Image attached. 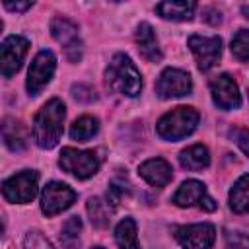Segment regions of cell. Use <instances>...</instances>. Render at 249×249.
I'll use <instances>...</instances> for the list:
<instances>
[{
  "instance_id": "16",
  "label": "cell",
  "mask_w": 249,
  "mask_h": 249,
  "mask_svg": "<svg viewBox=\"0 0 249 249\" xmlns=\"http://www.w3.org/2000/svg\"><path fill=\"white\" fill-rule=\"evenodd\" d=\"M208 196L206 193V187L200 183V181H185L181 183V187L177 189V193L173 195V202L181 208H189V206H195V204H202V200Z\"/></svg>"
},
{
  "instance_id": "9",
  "label": "cell",
  "mask_w": 249,
  "mask_h": 249,
  "mask_svg": "<svg viewBox=\"0 0 249 249\" xmlns=\"http://www.w3.org/2000/svg\"><path fill=\"white\" fill-rule=\"evenodd\" d=\"M189 49L193 51L195 58H196V66L206 72L212 66L218 64L220 56H222V39L212 35V37H204V35H191L189 37Z\"/></svg>"
},
{
  "instance_id": "17",
  "label": "cell",
  "mask_w": 249,
  "mask_h": 249,
  "mask_svg": "<svg viewBox=\"0 0 249 249\" xmlns=\"http://www.w3.org/2000/svg\"><path fill=\"white\" fill-rule=\"evenodd\" d=\"M196 4L195 2H185V0H177V2H160L156 6V12L163 18V19H171V21H187L193 18Z\"/></svg>"
},
{
  "instance_id": "15",
  "label": "cell",
  "mask_w": 249,
  "mask_h": 249,
  "mask_svg": "<svg viewBox=\"0 0 249 249\" xmlns=\"http://www.w3.org/2000/svg\"><path fill=\"white\" fill-rule=\"evenodd\" d=\"M134 41L138 45V53L148 60V62H160L161 60V49L156 39V33L150 23H140L134 31Z\"/></svg>"
},
{
  "instance_id": "2",
  "label": "cell",
  "mask_w": 249,
  "mask_h": 249,
  "mask_svg": "<svg viewBox=\"0 0 249 249\" xmlns=\"http://www.w3.org/2000/svg\"><path fill=\"white\" fill-rule=\"evenodd\" d=\"M105 82L113 91L123 93L126 97H136L142 89L140 72L136 70L134 62L123 53H117L111 58V62L105 70Z\"/></svg>"
},
{
  "instance_id": "1",
  "label": "cell",
  "mask_w": 249,
  "mask_h": 249,
  "mask_svg": "<svg viewBox=\"0 0 249 249\" xmlns=\"http://www.w3.org/2000/svg\"><path fill=\"white\" fill-rule=\"evenodd\" d=\"M66 117L64 103L54 97L47 101L33 119V138L39 148H54L62 136V123Z\"/></svg>"
},
{
  "instance_id": "18",
  "label": "cell",
  "mask_w": 249,
  "mask_h": 249,
  "mask_svg": "<svg viewBox=\"0 0 249 249\" xmlns=\"http://www.w3.org/2000/svg\"><path fill=\"white\" fill-rule=\"evenodd\" d=\"M2 138H4V144L12 152H19L27 144V130L19 121L4 119V123H2Z\"/></svg>"
},
{
  "instance_id": "13",
  "label": "cell",
  "mask_w": 249,
  "mask_h": 249,
  "mask_svg": "<svg viewBox=\"0 0 249 249\" xmlns=\"http://www.w3.org/2000/svg\"><path fill=\"white\" fill-rule=\"evenodd\" d=\"M210 93H212L214 103L220 109L228 111V109H237L241 105V95H239L237 84L228 74H220L210 82Z\"/></svg>"
},
{
  "instance_id": "14",
  "label": "cell",
  "mask_w": 249,
  "mask_h": 249,
  "mask_svg": "<svg viewBox=\"0 0 249 249\" xmlns=\"http://www.w3.org/2000/svg\"><path fill=\"white\" fill-rule=\"evenodd\" d=\"M138 173L142 179H146L152 187H165L171 177H173V169L171 165L163 160V158H152V160H146L140 167H138Z\"/></svg>"
},
{
  "instance_id": "23",
  "label": "cell",
  "mask_w": 249,
  "mask_h": 249,
  "mask_svg": "<svg viewBox=\"0 0 249 249\" xmlns=\"http://www.w3.org/2000/svg\"><path fill=\"white\" fill-rule=\"evenodd\" d=\"M88 214H89V220L95 228H105L111 220V208H109V202L101 200L99 196H93L88 200Z\"/></svg>"
},
{
  "instance_id": "19",
  "label": "cell",
  "mask_w": 249,
  "mask_h": 249,
  "mask_svg": "<svg viewBox=\"0 0 249 249\" xmlns=\"http://www.w3.org/2000/svg\"><path fill=\"white\" fill-rule=\"evenodd\" d=\"M179 163L189 171H200L210 165V154H208L206 146L195 144V146L185 148L179 154Z\"/></svg>"
},
{
  "instance_id": "31",
  "label": "cell",
  "mask_w": 249,
  "mask_h": 249,
  "mask_svg": "<svg viewBox=\"0 0 249 249\" xmlns=\"http://www.w3.org/2000/svg\"><path fill=\"white\" fill-rule=\"evenodd\" d=\"M31 6H33V2H10V0L4 2V8L10 10V12H25Z\"/></svg>"
},
{
  "instance_id": "3",
  "label": "cell",
  "mask_w": 249,
  "mask_h": 249,
  "mask_svg": "<svg viewBox=\"0 0 249 249\" xmlns=\"http://www.w3.org/2000/svg\"><path fill=\"white\" fill-rule=\"evenodd\" d=\"M198 113L193 109V107H187V105H179L175 109H171L169 113H165L158 124H156V130L158 134L163 138V140H169V142H177L185 136H189L196 124H198Z\"/></svg>"
},
{
  "instance_id": "8",
  "label": "cell",
  "mask_w": 249,
  "mask_h": 249,
  "mask_svg": "<svg viewBox=\"0 0 249 249\" xmlns=\"http://www.w3.org/2000/svg\"><path fill=\"white\" fill-rule=\"evenodd\" d=\"M54 68H56L54 54L51 51H39L37 56L33 58L31 66H29V72H27V82H25L27 91L31 95H37L51 82Z\"/></svg>"
},
{
  "instance_id": "21",
  "label": "cell",
  "mask_w": 249,
  "mask_h": 249,
  "mask_svg": "<svg viewBox=\"0 0 249 249\" xmlns=\"http://www.w3.org/2000/svg\"><path fill=\"white\" fill-rule=\"evenodd\" d=\"M115 241L119 249H140L136 239V222L132 218H124L115 228Z\"/></svg>"
},
{
  "instance_id": "33",
  "label": "cell",
  "mask_w": 249,
  "mask_h": 249,
  "mask_svg": "<svg viewBox=\"0 0 249 249\" xmlns=\"http://www.w3.org/2000/svg\"><path fill=\"white\" fill-rule=\"evenodd\" d=\"M91 249H103V247H91Z\"/></svg>"
},
{
  "instance_id": "24",
  "label": "cell",
  "mask_w": 249,
  "mask_h": 249,
  "mask_svg": "<svg viewBox=\"0 0 249 249\" xmlns=\"http://www.w3.org/2000/svg\"><path fill=\"white\" fill-rule=\"evenodd\" d=\"M80 231H82V220L78 216H70L60 231V241L66 249H76L78 239H80Z\"/></svg>"
},
{
  "instance_id": "25",
  "label": "cell",
  "mask_w": 249,
  "mask_h": 249,
  "mask_svg": "<svg viewBox=\"0 0 249 249\" xmlns=\"http://www.w3.org/2000/svg\"><path fill=\"white\" fill-rule=\"evenodd\" d=\"M231 54L239 62L249 60V29H239L231 39Z\"/></svg>"
},
{
  "instance_id": "32",
  "label": "cell",
  "mask_w": 249,
  "mask_h": 249,
  "mask_svg": "<svg viewBox=\"0 0 249 249\" xmlns=\"http://www.w3.org/2000/svg\"><path fill=\"white\" fill-rule=\"evenodd\" d=\"M241 12H243V14H245V18L249 19V6H243V8H241Z\"/></svg>"
},
{
  "instance_id": "5",
  "label": "cell",
  "mask_w": 249,
  "mask_h": 249,
  "mask_svg": "<svg viewBox=\"0 0 249 249\" xmlns=\"http://www.w3.org/2000/svg\"><path fill=\"white\" fill-rule=\"evenodd\" d=\"M49 27H51V35L64 47L66 58L70 62H78L82 58V53H84V47H82V41L78 35V25L74 21H70L68 18L56 16L51 19Z\"/></svg>"
},
{
  "instance_id": "26",
  "label": "cell",
  "mask_w": 249,
  "mask_h": 249,
  "mask_svg": "<svg viewBox=\"0 0 249 249\" xmlns=\"http://www.w3.org/2000/svg\"><path fill=\"white\" fill-rule=\"evenodd\" d=\"M130 191V187H128V183L126 181H123V179H113L111 183H109V189H107V202L111 204V208H117L119 206V202L123 200V196L126 195Z\"/></svg>"
},
{
  "instance_id": "7",
  "label": "cell",
  "mask_w": 249,
  "mask_h": 249,
  "mask_svg": "<svg viewBox=\"0 0 249 249\" xmlns=\"http://www.w3.org/2000/svg\"><path fill=\"white\" fill-rule=\"evenodd\" d=\"M27 49H29V41L21 35H10L4 39L0 47V68L4 78H12L21 68Z\"/></svg>"
},
{
  "instance_id": "29",
  "label": "cell",
  "mask_w": 249,
  "mask_h": 249,
  "mask_svg": "<svg viewBox=\"0 0 249 249\" xmlns=\"http://www.w3.org/2000/svg\"><path fill=\"white\" fill-rule=\"evenodd\" d=\"M230 136L233 138V142L241 148V152L245 156H249V130L247 128H241V126H233L230 130Z\"/></svg>"
},
{
  "instance_id": "20",
  "label": "cell",
  "mask_w": 249,
  "mask_h": 249,
  "mask_svg": "<svg viewBox=\"0 0 249 249\" xmlns=\"http://www.w3.org/2000/svg\"><path fill=\"white\" fill-rule=\"evenodd\" d=\"M230 208L237 214L249 212V175H241L230 191Z\"/></svg>"
},
{
  "instance_id": "10",
  "label": "cell",
  "mask_w": 249,
  "mask_h": 249,
  "mask_svg": "<svg viewBox=\"0 0 249 249\" xmlns=\"http://www.w3.org/2000/svg\"><path fill=\"white\" fill-rule=\"evenodd\" d=\"M193 82L189 72L179 70V68H165L158 82H156V93L161 99H171V97H183L191 93Z\"/></svg>"
},
{
  "instance_id": "27",
  "label": "cell",
  "mask_w": 249,
  "mask_h": 249,
  "mask_svg": "<svg viewBox=\"0 0 249 249\" xmlns=\"http://www.w3.org/2000/svg\"><path fill=\"white\" fill-rule=\"evenodd\" d=\"M226 249H249V235L243 231H226Z\"/></svg>"
},
{
  "instance_id": "12",
  "label": "cell",
  "mask_w": 249,
  "mask_h": 249,
  "mask_svg": "<svg viewBox=\"0 0 249 249\" xmlns=\"http://www.w3.org/2000/svg\"><path fill=\"white\" fill-rule=\"evenodd\" d=\"M74 200H76V193L68 185L51 181L41 193V210L47 216H54V214L70 208Z\"/></svg>"
},
{
  "instance_id": "28",
  "label": "cell",
  "mask_w": 249,
  "mask_h": 249,
  "mask_svg": "<svg viewBox=\"0 0 249 249\" xmlns=\"http://www.w3.org/2000/svg\"><path fill=\"white\" fill-rule=\"evenodd\" d=\"M23 249H54L39 231H29L23 239Z\"/></svg>"
},
{
  "instance_id": "6",
  "label": "cell",
  "mask_w": 249,
  "mask_h": 249,
  "mask_svg": "<svg viewBox=\"0 0 249 249\" xmlns=\"http://www.w3.org/2000/svg\"><path fill=\"white\" fill-rule=\"evenodd\" d=\"M58 163L66 173L74 175L76 179H89L99 169V160L93 152H84L76 148H62Z\"/></svg>"
},
{
  "instance_id": "4",
  "label": "cell",
  "mask_w": 249,
  "mask_h": 249,
  "mask_svg": "<svg viewBox=\"0 0 249 249\" xmlns=\"http://www.w3.org/2000/svg\"><path fill=\"white\" fill-rule=\"evenodd\" d=\"M37 183H39V175L37 171L31 169H23L12 177H8L2 183V195L8 202L14 204H25L31 202L37 195Z\"/></svg>"
},
{
  "instance_id": "11",
  "label": "cell",
  "mask_w": 249,
  "mask_h": 249,
  "mask_svg": "<svg viewBox=\"0 0 249 249\" xmlns=\"http://www.w3.org/2000/svg\"><path fill=\"white\" fill-rule=\"evenodd\" d=\"M175 239L183 249H212L216 239V230L212 224H191L175 228Z\"/></svg>"
},
{
  "instance_id": "22",
  "label": "cell",
  "mask_w": 249,
  "mask_h": 249,
  "mask_svg": "<svg viewBox=\"0 0 249 249\" xmlns=\"http://www.w3.org/2000/svg\"><path fill=\"white\" fill-rule=\"evenodd\" d=\"M97 128H99L97 119L95 117H89V115H84V117H80V119H76L72 123L70 136L74 140H78V142H86V140H89L97 132Z\"/></svg>"
},
{
  "instance_id": "30",
  "label": "cell",
  "mask_w": 249,
  "mask_h": 249,
  "mask_svg": "<svg viewBox=\"0 0 249 249\" xmlns=\"http://www.w3.org/2000/svg\"><path fill=\"white\" fill-rule=\"evenodd\" d=\"M72 95L80 101H93L95 99V91L86 88V86H74L72 88Z\"/></svg>"
}]
</instances>
